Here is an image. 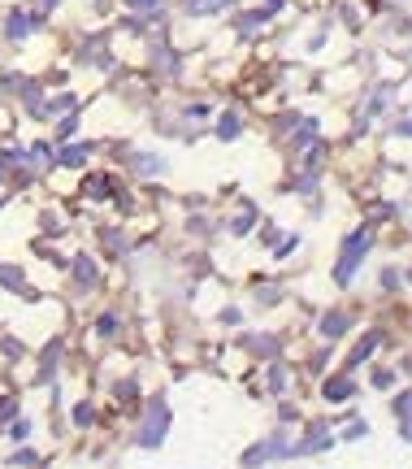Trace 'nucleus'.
<instances>
[{
  "label": "nucleus",
  "instance_id": "nucleus-1",
  "mask_svg": "<svg viewBox=\"0 0 412 469\" xmlns=\"http://www.w3.org/2000/svg\"><path fill=\"white\" fill-rule=\"evenodd\" d=\"M369 243H374V235H369V231H356V235L343 243L339 270H334V278H339V283H351V274H356V266H360V256L369 252Z\"/></svg>",
  "mask_w": 412,
  "mask_h": 469
},
{
  "label": "nucleus",
  "instance_id": "nucleus-2",
  "mask_svg": "<svg viewBox=\"0 0 412 469\" xmlns=\"http://www.w3.org/2000/svg\"><path fill=\"white\" fill-rule=\"evenodd\" d=\"M165 426H170V408H165V404H152V408H148V422H143L139 443H143V448H157V443L165 439Z\"/></svg>",
  "mask_w": 412,
  "mask_h": 469
},
{
  "label": "nucleus",
  "instance_id": "nucleus-3",
  "mask_svg": "<svg viewBox=\"0 0 412 469\" xmlns=\"http://www.w3.org/2000/svg\"><path fill=\"white\" fill-rule=\"evenodd\" d=\"M291 448H287V439H265V443H256V448H247V465H256V460H274V456H287Z\"/></svg>",
  "mask_w": 412,
  "mask_h": 469
},
{
  "label": "nucleus",
  "instance_id": "nucleus-4",
  "mask_svg": "<svg viewBox=\"0 0 412 469\" xmlns=\"http://www.w3.org/2000/svg\"><path fill=\"white\" fill-rule=\"evenodd\" d=\"M351 395H356V383H351V378H334V383H326V400L343 404V400H351Z\"/></svg>",
  "mask_w": 412,
  "mask_h": 469
},
{
  "label": "nucleus",
  "instance_id": "nucleus-5",
  "mask_svg": "<svg viewBox=\"0 0 412 469\" xmlns=\"http://www.w3.org/2000/svg\"><path fill=\"white\" fill-rule=\"evenodd\" d=\"M182 5H187V14L204 18V14H217V9H226V0H182Z\"/></svg>",
  "mask_w": 412,
  "mask_h": 469
},
{
  "label": "nucleus",
  "instance_id": "nucleus-6",
  "mask_svg": "<svg viewBox=\"0 0 412 469\" xmlns=\"http://www.w3.org/2000/svg\"><path fill=\"white\" fill-rule=\"evenodd\" d=\"M87 156H91V143H74V148L61 152V161H66V166H83Z\"/></svg>",
  "mask_w": 412,
  "mask_h": 469
},
{
  "label": "nucleus",
  "instance_id": "nucleus-7",
  "mask_svg": "<svg viewBox=\"0 0 412 469\" xmlns=\"http://www.w3.org/2000/svg\"><path fill=\"white\" fill-rule=\"evenodd\" d=\"M343 326H347L343 313H330V318L321 322V335H326V339H339V335H343Z\"/></svg>",
  "mask_w": 412,
  "mask_h": 469
},
{
  "label": "nucleus",
  "instance_id": "nucleus-8",
  "mask_svg": "<svg viewBox=\"0 0 412 469\" xmlns=\"http://www.w3.org/2000/svg\"><path fill=\"white\" fill-rule=\"evenodd\" d=\"M83 191H87V196H96V200H100V196H109V178H100V174H91Z\"/></svg>",
  "mask_w": 412,
  "mask_h": 469
},
{
  "label": "nucleus",
  "instance_id": "nucleus-9",
  "mask_svg": "<svg viewBox=\"0 0 412 469\" xmlns=\"http://www.w3.org/2000/svg\"><path fill=\"white\" fill-rule=\"evenodd\" d=\"M31 26H39V18H26V14H18V18L9 22V35H26Z\"/></svg>",
  "mask_w": 412,
  "mask_h": 469
},
{
  "label": "nucleus",
  "instance_id": "nucleus-10",
  "mask_svg": "<svg viewBox=\"0 0 412 469\" xmlns=\"http://www.w3.org/2000/svg\"><path fill=\"white\" fill-rule=\"evenodd\" d=\"M217 135H222V139H235V135H239V118H235V114H222V126H217Z\"/></svg>",
  "mask_w": 412,
  "mask_h": 469
},
{
  "label": "nucleus",
  "instance_id": "nucleus-11",
  "mask_svg": "<svg viewBox=\"0 0 412 469\" xmlns=\"http://www.w3.org/2000/svg\"><path fill=\"white\" fill-rule=\"evenodd\" d=\"M374 348H378V335H369V339H365V343H360V348H356V352H351V365H360V360H365V356H369V352H374Z\"/></svg>",
  "mask_w": 412,
  "mask_h": 469
},
{
  "label": "nucleus",
  "instance_id": "nucleus-12",
  "mask_svg": "<svg viewBox=\"0 0 412 469\" xmlns=\"http://www.w3.org/2000/svg\"><path fill=\"white\" fill-rule=\"evenodd\" d=\"M74 274H78V283H91V278H96V266H91L87 256H78V270H74Z\"/></svg>",
  "mask_w": 412,
  "mask_h": 469
},
{
  "label": "nucleus",
  "instance_id": "nucleus-13",
  "mask_svg": "<svg viewBox=\"0 0 412 469\" xmlns=\"http://www.w3.org/2000/svg\"><path fill=\"white\" fill-rule=\"evenodd\" d=\"M74 426H91V404H78L74 408Z\"/></svg>",
  "mask_w": 412,
  "mask_h": 469
},
{
  "label": "nucleus",
  "instance_id": "nucleus-14",
  "mask_svg": "<svg viewBox=\"0 0 412 469\" xmlns=\"http://www.w3.org/2000/svg\"><path fill=\"white\" fill-rule=\"evenodd\" d=\"M0 283L18 291V287H22V274H18V270H0Z\"/></svg>",
  "mask_w": 412,
  "mask_h": 469
},
{
  "label": "nucleus",
  "instance_id": "nucleus-15",
  "mask_svg": "<svg viewBox=\"0 0 412 469\" xmlns=\"http://www.w3.org/2000/svg\"><path fill=\"white\" fill-rule=\"evenodd\" d=\"M118 331V318H113V313H109V318H100V335H113Z\"/></svg>",
  "mask_w": 412,
  "mask_h": 469
},
{
  "label": "nucleus",
  "instance_id": "nucleus-16",
  "mask_svg": "<svg viewBox=\"0 0 412 469\" xmlns=\"http://www.w3.org/2000/svg\"><path fill=\"white\" fill-rule=\"evenodd\" d=\"M360 435H369V426H365V422H351V426H347V439H360Z\"/></svg>",
  "mask_w": 412,
  "mask_h": 469
},
{
  "label": "nucleus",
  "instance_id": "nucleus-17",
  "mask_svg": "<svg viewBox=\"0 0 412 469\" xmlns=\"http://www.w3.org/2000/svg\"><path fill=\"white\" fill-rule=\"evenodd\" d=\"M247 231H252V213H243V218L235 222V235H247Z\"/></svg>",
  "mask_w": 412,
  "mask_h": 469
},
{
  "label": "nucleus",
  "instance_id": "nucleus-18",
  "mask_svg": "<svg viewBox=\"0 0 412 469\" xmlns=\"http://www.w3.org/2000/svg\"><path fill=\"white\" fill-rule=\"evenodd\" d=\"M126 5H135V9H157L161 0H126Z\"/></svg>",
  "mask_w": 412,
  "mask_h": 469
},
{
  "label": "nucleus",
  "instance_id": "nucleus-19",
  "mask_svg": "<svg viewBox=\"0 0 412 469\" xmlns=\"http://www.w3.org/2000/svg\"><path fill=\"white\" fill-rule=\"evenodd\" d=\"M43 5H57V0H43Z\"/></svg>",
  "mask_w": 412,
  "mask_h": 469
}]
</instances>
